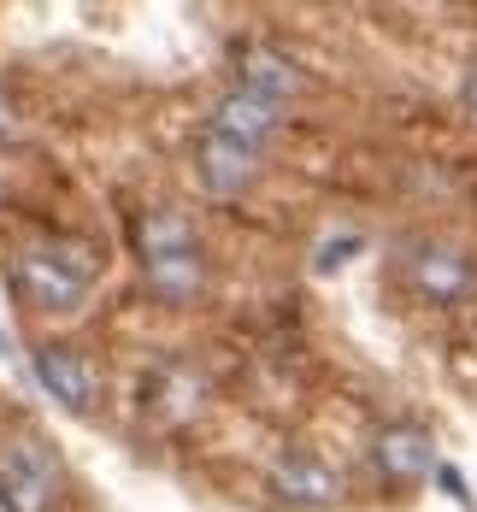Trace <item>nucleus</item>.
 I'll list each match as a JSON object with an SVG mask.
<instances>
[{
	"label": "nucleus",
	"mask_w": 477,
	"mask_h": 512,
	"mask_svg": "<svg viewBox=\"0 0 477 512\" xmlns=\"http://www.w3.org/2000/svg\"><path fill=\"white\" fill-rule=\"evenodd\" d=\"M36 377H42V389H48L53 401H65L71 412L95 407V383H89L83 359L71 354V348H36Z\"/></svg>",
	"instance_id": "obj_9"
},
{
	"label": "nucleus",
	"mask_w": 477,
	"mask_h": 512,
	"mask_svg": "<svg viewBox=\"0 0 477 512\" xmlns=\"http://www.w3.org/2000/svg\"><path fill=\"white\" fill-rule=\"evenodd\" d=\"M371 460H377V471H383L395 489H413L419 477L436 471V448H430V436H424L419 424H389V430H377Z\"/></svg>",
	"instance_id": "obj_4"
},
{
	"label": "nucleus",
	"mask_w": 477,
	"mask_h": 512,
	"mask_svg": "<svg viewBox=\"0 0 477 512\" xmlns=\"http://www.w3.org/2000/svg\"><path fill=\"white\" fill-rule=\"evenodd\" d=\"M348 254H360V236H336V242H330V248H318V271H324V277H330V271H336V265H342V259Z\"/></svg>",
	"instance_id": "obj_12"
},
{
	"label": "nucleus",
	"mask_w": 477,
	"mask_h": 512,
	"mask_svg": "<svg viewBox=\"0 0 477 512\" xmlns=\"http://www.w3.org/2000/svg\"><path fill=\"white\" fill-rule=\"evenodd\" d=\"M436 483H442V489H448L454 501H472V495H466V477H460L454 465H436Z\"/></svg>",
	"instance_id": "obj_13"
},
{
	"label": "nucleus",
	"mask_w": 477,
	"mask_h": 512,
	"mask_svg": "<svg viewBox=\"0 0 477 512\" xmlns=\"http://www.w3.org/2000/svg\"><path fill=\"white\" fill-rule=\"evenodd\" d=\"M277 118H283V106H271V101H260V95H248V89H236V95H224V101H218V112H212V130L260 154L265 142L277 136Z\"/></svg>",
	"instance_id": "obj_5"
},
{
	"label": "nucleus",
	"mask_w": 477,
	"mask_h": 512,
	"mask_svg": "<svg viewBox=\"0 0 477 512\" xmlns=\"http://www.w3.org/2000/svg\"><path fill=\"white\" fill-rule=\"evenodd\" d=\"M401 277L430 307H460V301L477 295V259L448 248V242H413L401 254Z\"/></svg>",
	"instance_id": "obj_1"
},
{
	"label": "nucleus",
	"mask_w": 477,
	"mask_h": 512,
	"mask_svg": "<svg viewBox=\"0 0 477 512\" xmlns=\"http://www.w3.org/2000/svg\"><path fill=\"white\" fill-rule=\"evenodd\" d=\"M301 83H307V77H301V65H295L289 53H277V48H248L242 53V89H248V95L283 106V101L301 95Z\"/></svg>",
	"instance_id": "obj_8"
},
{
	"label": "nucleus",
	"mask_w": 477,
	"mask_h": 512,
	"mask_svg": "<svg viewBox=\"0 0 477 512\" xmlns=\"http://www.w3.org/2000/svg\"><path fill=\"white\" fill-rule=\"evenodd\" d=\"M277 495L295 507H336L342 501V477L313 454H283L277 460Z\"/></svg>",
	"instance_id": "obj_7"
},
{
	"label": "nucleus",
	"mask_w": 477,
	"mask_h": 512,
	"mask_svg": "<svg viewBox=\"0 0 477 512\" xmlns=\"http://www.w3.org/2000/svg\"><path fill=\"white\" fill-rule=\"evenodd\" d=\"M148 283H154L165 301H195L201 289H207V259L201 248H183V254H154L148 259Z\"/></svg>",
	"instance_id": "obj_10"
},
{
	"label": "nucleus",
	"mask_w": 477,
	"mask_h": 512,
	"mask_svg": "<svg viewBox=\"0 0 477 512\" xmlns=\"http://www.w3.org/2000/svg\"><path fill=\"white\" fill-rule=\"evenodd\" d=\"M254 171H260V154L254 148H242V142L207 130V142H201V183H207V195H242L254 183Z\"/></svg>",
	"instance_id": "obj_6"
},
{
	"label": "nucleus",
	"mask_w": 477,
	"mask_h": 512,
	"mask_svg": "<svg viewBox=\"0 0 477 512\" xmlns=\"http://www.w3.org/2000/svg\"><path fill=\"white\" fill-rule=\"evenodd\" d=\"M59 489H65V477L42 442L24 436V442L0 448V507L6 512H53Z\"/></svg>",
	"instance_id": "obj_2"
},
{
	"label": "nucleus",
	"mask_w": 477,
	"mask_h": 512,
	"mask_svg": "<svg viewBox=\"0 0 477 512\" xmlns=\"http://www.w3.org/2000/svg\"><path fill=\"white\" fill-rule=\"evenodd\" d=\"M136 242H142V259H154V254H183V248H195V230H189V218H183V212L159 206V212H142V224H136Z\"/></svg>",
	"instance_id": "obj_11"
},
{
	"label": "nucleus",
	"mask_w": 477,
	"mask_h": 512,
	"mask_svg": "<svg viewBox=\"0 0 477 512\" xmlns=\"http://www.w3.org/2000/svg\"><path fill=\"white\" fill-rule=\"evenodd\" d=\"M12 283L30 307L42 312H71L89 289V265H65V254H18L12 259Z\"/></svg>",
	"instance_id": "obj_3"
},
{
	"label": "nucleus",
	"mask_w": 477,
	"mask_h": 512,
	"mask_svg": "<svg viewBox=\"0 0 477 512\" xmlns=\"http://www.w3.org/2000/svg\"><path fill=\"white\" fill-rule=\"evenodd\" d=\"M460 101H466V112L477 118V71H466V83H460Z\"/></svg>",
	"instance_id": "obj_14"
}]
</instances>
